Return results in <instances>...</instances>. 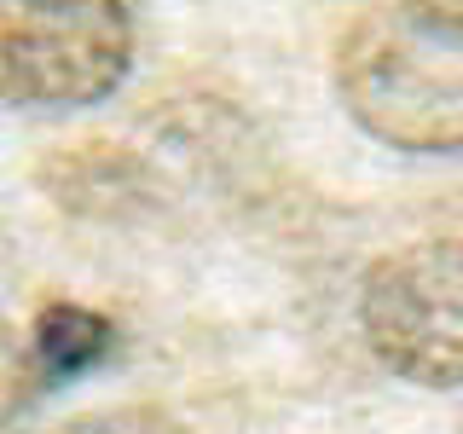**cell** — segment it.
Here are the masks:
<instances>
[{"instance_id": "cell-1", "label": "cell", "mask_w": 463, "mask_h": 434, "mask_svg": "<svg viewBox=\"0 0 463 434\" xmlns=\"http://www.w3.org/2000/svg\"><path fill=\"white\" fill-rule=\"evenodd\" d=\"M336 99L394 151H463V35L405 6L371 12L336 47Z\"/></svg>"}, {"instance_id": "cell-2", "label": "cell", "mask_w": 463, "mask_h": 434, "mask_svg": "<svg viewBox=\"0 0 463 434\" xmlns=\"http://www.w3.org/2000/svg\"><path fill=\"white\" fill-rule=\"evenodd\" d=\"M128 64V0H0V105H99L122 87Z\"/></svg>"}, {"instance_id": "cell-3", "label": "cell", "mask_w": 463, "mask_h": 434, "mask_svg": "<svg viewBox=\"0 0 463 434\" xmlns=\"http://www.w3.org/2000/svg\"><path fill=\"white\" fill-rule=\"evenodd\" d=\"M371 354L417 388H463V238L383 255L359 289Z\"/></svg>"}, {"instance_id": "cell-4", "label": "cell", "mask_w": 463, "mask_h": 434, "mask_svg": "<svg viewBox=\"0 0 463 434\" xmlns=\"http://www.w3.org/2000/svg\"><path fill=\"white\" fill-rule=\"evenodd\" d=\"M116 342V325L105 313L81 307V301H52L41 307L35 330H29V365H35V382L52 388V382H70V376L93 371L99 359L110 354Z\"/></svg>"}, {"instance_id": "cell-5", "label": "cell", "mask_w": 463, "mask_h": 434, "mask_svg": "<svg viewBox=\"0 0 463 434\" xmlns=\"http://www.w3.org/2000/svg\"><path fill=\"white\" fill-rule=\"evenodd\" d=\"M35 394L41 382H35V365H29V342L0 318V434H18Z\"/></svg>"}, {"instance_id": "cell-6", "label": "cell", "mask_w": 463, "mask_h": 434, "mask_svg": "<svg viewBox=\"0 0 463 434\" xmlns=\"http://www.w3.org/2000/svg\"><path fill=\"white\" fill-rule=\"evenodd\" d=\"M58 434H185V423L156 405H105V411L70 417Z\"/></svg>"}, {"instance_id": "cell-7", "label": "cell", "mask_w": 463, "mask_h": 434, "mask_svg": "<svg viewBox=\"0 0 463 434\" xmlns=\"http://www.w3.org/2000/svg\"><path fill=\"white\" fill-rule=\"evenodd\" d=\"M405 12H417V18L440 24V29H458L463 35V0H400Z\"/></svg>"}]
</instances>
